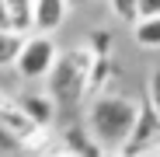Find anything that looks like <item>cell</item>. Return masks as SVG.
I'll return each mask as SVG.
<instances>
[{
    "label": "cell",
    "instance_id": "6da1fadb",
    "mask_svg": "<svg viewBox=\"0 0 160 157\" xmlns=\"http://www.w3.org/2000/svg\"><path fill=\"white\" fill-rule=\"evenodd\" d=\"M136 119H139V105L132 101V98L98 91L94 101L87 105L84 129L91 133V140H94L101 150H115V154H122V147L129 143L132 129H136Z\"/></svg>",
    "mask_w": 160,
    "mask_h": 157
},
{
    "label": "cell",
    "instance_id": "7a4b0ae2",
    "mask_svg": "<svg viewBox=\"0 0 160 157\" xmlns=\"http://www.w3.org/2000/svg\"><path fill=\"white\" fill-rule=\"evenodd\" d=\"M91 60H94V52L87 45L56 52L49 73L42 77V81H45V94L56 101V108H77V105L84 101L87 77H91Z\"/></svg>",
    "mask_w": 160,
    "mask_h": 157
},
{
    "label": "cell",
    "instance_id": "3957f363",
    "mask_svg": "<svg viewBox=\"0 0 160 157\" xmlns=\"http://www.w3.org/2000/svg\"><path fill=\"white\" fill-rule=\"evenodd\" d=\"M56 42H52L45 32H28L21 39V49H18V60H14V70L24 77V81H42L49 73L52 60H56Z\"/></svg>",
    "mask_w": 160,
    "mask_h": 157
},
{
    "label": "cell",
    "instance_id": "277c9868",
    "mask_svg": "<svg viewBox=\"0 0 160 157\" xmlns=\"http://www.w3.org/2000/svg\"><path fill=\"white\" fill-rule=\"evenodd\" d=\"M0 126H7V129H11V133L24 143V150L35 147L38 136L45 133V129H42V126H38V122H35V119L18 105V98H11V94H0Z\"/></svg>",
    "mask_w": 160,
    "mask_h": 157
},
{
    "label": "cell",
    "instance_id": "5b68a950",
    "mask_svg": "<svg viewBox=\"0 0 160 157\" xmlns=\"http://www.w3.org/2000/svg\"><path fill=\"white\" fill-rule=\"evenodd\" d=\"M66 7H70V0H35V11H32V32L52 35V32L66 21Z\"/></svg>",
    "mask_w": 160,
    "mask_h": 157
},
{
    "label": "cell",
    "instance_id": "8992f818",
    "mask_svg": "<svg viewBox=\"0 0 160 157\" xmlns=\"http://www.w3.org/2000/svg\"><path fill=\"white\" fill-rule=\"evenodd\" d=\"M18 105H21V108L28 112L42 129H49L52 115H56V101H52L49 94H24V98H18Z\"/></svg>",
    "mask_w": 160,
    "mask_h": 157
},
{
    "label": "cell",
    "instance_id": "52a82bcc",
    "mask_svg": "<svg viewBox=\"0 0 160 157\" xmlns=\"http://www.w3.org/2000/svg\"><path fill=\"white\" fill-rule=\"evenodd\" d=\"M132 39H136L143 49H160V14L136 18L132 21Z\"/></svg>",
    "mask_w": 160,
    "mask_h": 157
},
{
    "label": "cell",
    "instance_id": "ba28073f",
    "mask_svg": "<svg viewBox=\"0 0 160 157\" xmlns=\"http://www.w3.org/2000/svg\"><path fill=\"white\" fill-rule=\"evenodd\" d=\"M7 11H11V28L28 35L32 32V11H35V0H7Z\"/></svg>",
    "mask_w": 160,
    "mask_h": 157
},
{
    "label": "cell",
    "instance_id": "9c48e42d",
    "mask_svg": "<svg viewBox=\"0 0 160 157\" xmlns=\"http://www.w3.org/2000/svg\"><path fill=\"white\" fill-rule=\"evenodd\" d=\"M21 32H14V28H0V70L4 66H14V60H18V49H21Z\"/></svg>",
    "mask_w": 160,
    "mask_h": 157
},
{
    "label": "cell",
    "instance_id": "30bf717a",
    "mask_svg": "<svg viewBox=\"0 0 160 157\" xmlns=\"http://www.w3.org/2000/svg\"><path fill=\"white\" fill-rule=\"evenodd\" d=\"M108 7H112V14L118 18V21H125V24H132L139 18V0H108Z\"/></svg>",
    "mask_w": 160,
    "mask_h": 157
},
{
    "label": "cell",
    "instance_id": "8fae6325",
    "mask_svg": "<svg viewBox=\"0 0 160 157\" xmlns=\"http://www.w3.org/2000/svg\"><path fill=\"white\" fill-rule=\"evenodd\" d=\"M18 150H24V143L11 133L7 126H0V154H18Z\"/></svg>",
    "mask_w": 160,
    "mask_h": 157
},
{
    "label": "cell",
    "instance_id": "7c38bea8",
    "mask_svg": "<svg viewBox=\"0 0 160 157\" xmlns=\"http://www.w3.org/2000/svg\"><path fill=\"white\" fill-rule=\"evenodd\" d=\"M146 98H150V105H153V108H157V115H160V66H157V70H153V77H150Z\"/></svg>",
    "mask_w": 160,
    "mask_h": 157
},
{
    "label": "cell",
    "instance_id": "4fadbf2b",
    "mask_svg": "<svg viewBox=\"0 0 160 157\" xmlns=\"http://www.w3.org/2000/svg\"><path fill=\"white\" fill-rule=\"evenodd\" d=\"M150 14H160V0H139V18H150Z\"/></svg>",
    "mask_w": 160,
    "mask_h": 157
},
{
    "label": "cell",
    "instance_id": "5bb4252c",
    "mask_svg": "<svg viewBox=\"0 0 160 157\" xmlns=\"http://www.w3.org/2000/svg\"><path fill=\"white\" fill-rule=\"evenodd\" d=\"M0 28H11V11H7V0H0Z\"/></svg>",
    "mask_w": 160,
    "mask_h": 157
},
{
    "label": "cell",
    "instance_id": "9a60e30c",
    "mask_svg": "<svg viewBox=\"0 0 160 157\" xmlns=\"http://www.w3.org/2000/svg\"><path fill=\"white\" fill-rule=\"evenodd\" d=\"M70 4H87V0H70Z\"/></svg>",
    "mask_w": 160,
    "mask_h": 157
}]
</instances>
